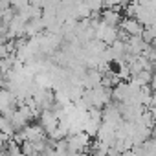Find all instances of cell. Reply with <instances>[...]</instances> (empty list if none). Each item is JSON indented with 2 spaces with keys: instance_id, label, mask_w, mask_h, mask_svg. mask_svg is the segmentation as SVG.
Here are the masks:
<instances>
[{
  "instance_id": "cell-1",
  "label": "cell",
  "mask_w": 156,
  "mask_h": 156,
  "mask_svg": "<svg viewBox=\"0 0 156 156\" xmlns=\"http://www.w3.org/2000/svg\"><path fill=\"white\" fill-rule=\"evenodd\" d=\"M96 39H99L107 46H110L119 39V30H118V26H108L107 22L101 20V24L96 28Z\"/></svg>"
},
{
  "instance_id": "cell-2",
  "label": "cell",
  "mask_w": 156,
  "mask_h": 156,
  "mask_svg": "<svg viewBox=\"0 0 156 156\" xmlns=\"http://www.w3.org/2000/svg\"><path fill=\"white\" fill-rule=\"evenodd\" d=\"M123 121H125V118H123V114L119 110V105L110 103V105H107L103 108V123H110V125H114L118 129Z\"/></svg>"
},
{
  "instance_id": "cell-3",
  "label": "cell",
  "mask_w": 156,
  "mask_h": 156,
  "mask_svg": "<svg viewBox=\"0 0 156 156\" xmlns=\"http://www.w3.org/2000/svg\"><path fill=\"white\" fill-rule=\"evenodd\" d=\"M119 28L121 30H125L130 37H136V35H143V31H145V26L136 19V17H125L123 20H121V24H119Z\"/></svg>"
},
{
  "instance_id": "cell-4",
  "label": "cell",
  "mask_w": 156,
  "mask_h": 156,
  "mask_svg": "<svg viewBox=\"0 0 156 156\" xmlns=\"http://www.w3.org/2000/svg\"><path fill=\"white\" fill-rule=\"evenodd\" d=\"M39 123L44 127V130H46V134H50V132H53L57 127H59V118H57V114L53 112V110H42L41 112V116H39Z\"/></svg>"
},
{
  "instance_id": "cell-5",
  "label": "cell",
  "mask_w": 156,
  "mask_h": 156,
  "mask_svg": "<svg viewBox=\"0 0 156 156\" xmlns=\"http://www.w3.org/2000/svg\"><path fill=\"white\" fill-rule=\"evenodd\" d=\"M22 132H24V136H26V141H41V140H46V130H44V127L41 125V123H33V125H28V127H24L22 129Z\"/></svg>"
},
{
  "instance_id": "cell-6",
  "label": "cell",
  "mask_w": 156,
  "mask_h": 156,
  "mask_svg": "<svg viewBox=\"0 0 156 156\" xmlns=\"http://www.w3.org/2000/svg\"><path fill=\"white\" fill-rule=\"evenodd\" d=\"M123 19L125 17L121 15V9L119 8H105L101 11V20L107 22L108 26H119Z\"/></svg>"
},
{
  "instance_id": "cell-7",
  "label": "cell",
  "mask_w": 156,
  "mask_h": 156,
  "mask_svg": "<svg viewBox=\"0 0 156 156\" xmlns=\"http://www.w3.org/2000/svg\"><path fill=\"white\" fill-rule=\"evenodd\" d=\"M105 2V8H119V9H123L130 0H103Z\"/></svg>"
},
{
  "instance_id": "cell-8",
  "label": "cell",
  "mask_w": 156,
  "mask_h": 156,
  "mask_svg": "<svg viewBox=\"0 0 156 156\" xmlns=\"http://www.w3.org/2000/svg\"><path fill=\"white\" fill-rule=\"evenodd\" d=\"M85 2L90 6V9H92L94 13H99V11L105 8V2H103V0H85Z\"/></svg>"
},
{
  "instance_id": "cell-9",
  "label": "cell",
  "mask_w": 156,
  "mask_h": 156,
  "mask_svg": "<svg viewBox=\"0 0 156 156\" xmlns=\"http://www.w3.org/2000/svg\"><path fill=\"white\" fill-rule=\"evenodd\" d=\"M151 88L156 92V73H152V79H151Z\"/></svg>"
}]
</instances>
